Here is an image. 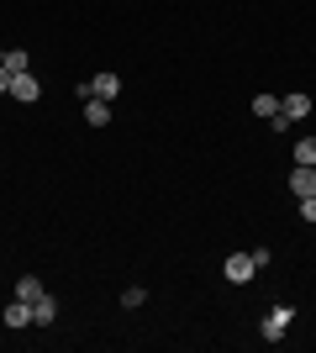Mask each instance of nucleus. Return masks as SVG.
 <instances>
[{
  "label": "nucleus",
  "mask_w": 316,
  "mask_h": 353,
  "mask_svg": "<svg viewBox=\"0 0 316 353\" xmlns=\"http://www.w3.org/2000/svg\"><path fill=\"white\" fill-rule=\"evenodd\" d=\"M222 274H227V280H232V285H248V280H253V274H258L253 253H232V259H227V264H222Z\"/></svg>",
  "instance_id": "f257e3e1"
},
{
  "label": "nucleus",
  "mask_w": 316,
  "mask_h": 353,
  "mask_svg": "<svg viewBox=\"0 0 316 353\" xmlns=\"http://www.w3.org/2000/svg\"><path fill=\"white\" fill-rule=\"evenodd\" d=\"M290 322H295V311H290V306H274L269 316H264V327H258V332H264V343H280Z\"/></svg>",
  "instance_id": "f03ea898"
},
{
  "label": "nucleus",
  "mask_w": 316,
  "mask_h": 353,
  "mask_svg": "<svg viewBox=\"0 0 316 353\" xmlns=\"http://www.w3.org/2000/svg\"><path fill=\"white\" fill-rule=\"evenodd\" d=\"M280 117H285V121H301V117H311V95H306V90H290L285 101H280Z\"/></svg>",
  "instance_id": "7ed1b4c3"
},
{
  "label": "nucleus",
  "mask_w": 316,
  "mask_h": 353,
  "mask_svg": "<svg viewBox=\"0 0 316 353\" xmlns=\"http://www.w3.org/2000/svg\"><path fill=\"white\" fill-rule=\"evenodd\" d=\"M32 322H37V327H53V322H59V301H53L48 290L32 301Z\"/></svg>",
  "instance_id": "20e7f679"
},
{
  "label": "nucleus",
  "mask_w": 316,
  "mask_h": 353,
  "mask_svg": "<svg viewBox=\"0 0 316 353\" xmlns=\"http://www.w3.org/2000/svg\"><path fill=\"white\" fill-rule=\"evenodd\" d=\"M11 95H16V101H27V105L43 95V85L32 79V69H27V74H11Z\"/></svg>",
  "instance_id": "39448f33"
},
{
  "label": "nucleus",
  "mask_w": 316,
  "mask_h": 353,
  "mask_svg": "<svg viewBox=\"0 0 316 353\" xmlns=\"http://www.w3.org/2000/svg\"><path fill=\"white\" fill-rule=\"evenodd\" d=\"M290 190H295V195H316V169H311V163H301V169L290 174Z\"/></svg>",
  "instance_id": "423d86ee"
},
{
  "label": "nucleus",
  "mask_w": 316,
  "mask_h": 353,
  "mask_svg": "<svg viewBox=\"0 0 316 353\" xmlns=\"http://www.w3.org/2000/svg\"><path fill=\"white\" fill-rule=\"evenodd\" d=\"M32 322V301H21V295H16L11 306H6V327H27Z\"/></svg>",
  "instance_id": "0eeeda50"
},
{
  "label": "nucleus",
  "mask_w": 316,
  "mask_h": 353,
  "mask_svg": "<svg viewBox=\"0 0 316 353\" xmlns=\"http://www.w3.org/2000/svg\"><path fill=\"white\" fill-rule=\"evenodd\" d=\"M85 121H90V127H105V121H111V101H85Z\"/></svg>",
  "instance_id": "6e6552de"
},
{
  "label": "nucleus",
  "mask_w": 316,
  "mask_h": 353,
  "mask_svg": "<svg viewBox=\"0 0 316 353\" xmlns=\"http://www.w3.org/2000/svg\"><path fill=\"white\" fill-rule=\"evenodd\" d=\"M253 117L274 121V117H280V95H253Z\"/></svg>",
  "instance_id": "1a4fd4ad"
},
{
  "label": "nucleus",
  "mask_w": 316,
  "mask_h": 353,
  "mask_svg": "<svg viewBox=\"0 0 316 353\" xmlns=\"http://www.w3.org/2000/svg\"><path fill=\"white\" fill-rule=\"evenodd\" d=\"M16 295H21V301H37V295H43V280H37V274H21V280H16Z\"/></svg>",
  "instance_id": "9d476101"
},
{
  "label": "nucleus",
  "mask_w": 316,
  "mask_h": 353,
  "mask_svg": "<svg viewBox=\"0 0 316 353\" xmlns=\"http://www.w3.org/2000/svg\"><path fill=\"white\" fill-rule=\"evenodd\" d=\"M295 163H311L316 169V137H301V143H295Z\"/></svg>",
  "instance_id": "9b49d317"
},
{
  "label": "nucleus",
  "mask_w": 316,
  "mask_h": 353,
  "mask_svg": "<svg viewBox=\"0 0 316 353\" xmlns=\"http://www.w3.org/2000/svg\"><path fill=\"white\" fill-rule=\"evenodd\" d=\"M6 69H11V74H27V53H21V48H6Z\"/></svg>",
  "instance_id": "f8f14e48"
},
{
  "label": "nucleus",
  "mask_w": 316,
  "mask_h": 353,
  "mask_svg": "<svg viewBox=\"0 0 316 353\" xmlns=\"http://www.w3.org/2000/svg\"><path fill=\"white\" fill-rule=\"evenodd\" d=\"M143 301H148V290H143V285H132V290L121 295V306H127V311H137V306H143Z\"/></svg>",
  "instance_id": "ddd939ff"
},
{
  "label": "nucleus",
  "mask_w": 316,
  "mask_h": 353,
  "mask_svg": "<svg viewBox=\"0 0 316 353\" xmlns=\"http://www.w3.org/2000/svg\"><path fill=\"white\" fill-rule=\"evenodd\" d=\"M301 216H306V221H316V195H301Z\"/></svg>",
  "instance_id": "4468645a"
},
{
  "label": "nucleus",
  "mask_w": 316,
  "mask_h": 353,
  "mask_svg": "<svg viewBox=\"0 0 316 353\" xmlns=\"http://www.w3.org/2000/svg\"><path fill=\"white\" fill-rule=\"evenodd\" d=\"M0 95H11V69L0 63Z\"/></svg>",
  "instance_id": "2eb2a0df"
},
{
  "label": "nucleus",
  "mask_w": 316,
  "mask_h": 353,
  "mask_svg": "<svg viewBox=\"0 0 316 353\" xmlns=\"http://www.w3.org/2000/svg\"><path fill=\"white\" fill-rule=\"evenodd\" d=\"M0 63H6V48H0Z\"/></svg>",
  "instance_id": "dca6fc26"
}]
</instances>
